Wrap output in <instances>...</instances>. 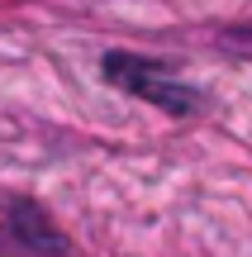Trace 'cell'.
<instances>
[{"label": "cell", "instance_id": "1", "mask_svg": "<svg viewBox=\"0 0 252 257\" xmlns=\"http://www.w3.org/2000/svg\"><path fill=\"white\" fill-rule=\"evenodd\" d=\"M110 76H114L119 86H129V91H138V95H148V100H157L162 110L186 114V110H195V105H200L195 91H186L181 81H171L167 72H157V67L143 62V57H110Z\"/></svg>", "mask_w": 252, "mask_h": 257}]
</instances>
